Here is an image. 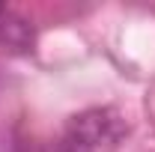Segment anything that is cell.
Instances as JSON below:
<instances>
[{"label":"cell","mask_w":155,"mask_h":152,"mask_svg":"<svg viewBox=\"0 0 155 152\" xmlns=\"http://www.w3.org/2000/svg\"><path fill=\"white\" fill-rule=\"evenodd\" d=\"M125 131V119L114 107H90L69 119L60 152H116Z\"/></svg>","instance_id":"1"},{"label":"cell","mask_w":155,"mask_h":152,"mask_svg":"<svg viewBox=\"0 0 155 152\" xmlns=\"http://www.w3.org/2000/svg\"><path fill=\"white\" fill-rule=\"evenodd\" d=\"M36 45V30L27 18L12 12L6 3H0V51L6 54H30Z\"/></svg>","instance_id":"2"}]
</instances>
